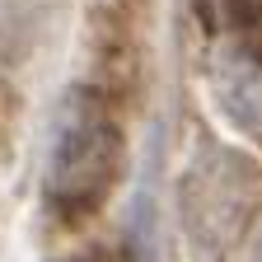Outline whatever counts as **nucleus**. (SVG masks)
Returning a JSON list of instances; mask_svg holds the SVG:
<instances>
[{"label":"nucleus","instance_id":"nucleus-1","mask_svg":"<svg viewBox=\"0 0 262 262\" xmlns=\"http://www.w3.org/2000/svg\"><path fill=\"white\" fill-rule=\"evenodd\" d=\"M253 262H262V244H257V253H253Z\"/></svg>","mask_w":262,"mask_h":262}]
</instances>
